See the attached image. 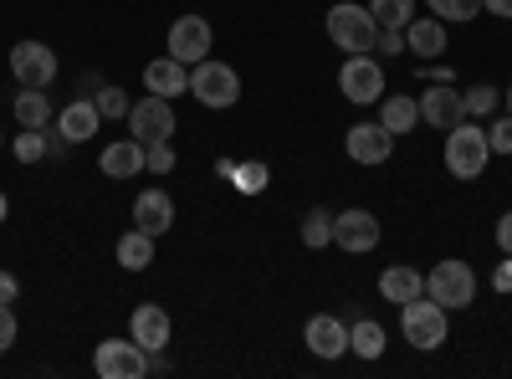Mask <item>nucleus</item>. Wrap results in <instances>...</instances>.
<instances>
[{
  "label": "nucleus",
  "mask_w": 512,
  "mask_h": 379,
  "mask_svg": "<svg viewBox=\"0 0 512 379\" xmlns=\"http://www.w3.org/2000/svg\"><path fill=\"white\" fill-rule=\"evenodd\" d=\"M400 328L415 349H441L446 344V308L436 298H410L400 308Z\"/></svg>",
  "instance_id": "nucleus-5"
},
{
  "label": "nucleus",
  "mask_w": 512,
  "mask_h": 379,
  "mask_svg": "<svg viewBox=\"0 0 512 379\" xmlns=\"http://www.w3.org/2000/svg\"><path fill=\"white\" fill-rule=\"evenodd\" d=\"M487 159H492V144H487V129H477L472 118H461L451 139H446V170L456 180H477L487 170Z\"/></svg>",
  "instance_id": "nucleus-1"
},
{
  "label": "nucleus",
  "mask_w": 512,
  "mask_h": 379,
  "mask_svg": "<svg viewBox=\"0 0 512 379\" xmlns=\"http://www.w3.org/2000/svg\"><path fill=\"white\" fill-rule=\"evenodd\" d=\"M349 349H354L359 359H379V354H384V328L369 323V318L354 323V328H349Z\"/></svg>",
  "instance_id": "nucleus-25"
},
{
  "label": "nucleus",
  "mask_w": 512,
  "mask_h": 379,
  "mask_svg": "<svg viewBox=\"0 0 512 379\" xmlns=\"http://www.w3.org/2000/svg\"><path fill=\"white\" fill-rule=\"evenodd\" d=\"M144 88L159 93V98H180V93L190 88V72H185V62H175V57H159V62L144 67Z\"/></svg>",
  "instance_id": "nucleus-19"
},
{
  "label": "nucleus",
  "mask_w": 512,
  "mask_h": 379,
  "mask_svg": "<svg viewBox=\"0 0 512 379\" xmlns=\"http://www.w3.org/2000/svg\"><path fill=\"white\" fill-rule=\"evenodd\" d=\"M425 298H436L446 313L451 308H466V303H472L477 298V272L472 267H466V262H436V272L431 277H425Z\"/></svg>",
  "instance_id": "nucleus-4"
},
{
  "label": "nucleus",
  "mask_w": 512,
  "mask_h": 379,
  "mask_svg": "<svg viewBox=\"0 0 512 379\" xmlns=\"http://www.w3.org/2000/svg\"><path fill=\"white\" fill-rule=\"evenodd\" d=\"M482 11H492V16L512 21V0H482Z\"/></svg>",
  "instance_id": "nucleus-39"
},
{
  "label": "nucleus",
  "mask_w": 512,
  "mask_h": 379,
  "mask_svg": "<svg viewBox=\"0 0 512 379\" xmlns=\"http://www.w3.org/2000/svg\"><path fill=\"white\" fill-rule=\"evenodd\" d=\"M11 77L21 88H47L57 77V57H52L47 41H16L11 47Z\"/></svg>",
  "instance_id": "nucleus-8"
},
{
  "label": "nucleus",
  "mask_w": 512,
  "mask_h": 379,
  "mask_svg": "<svg viewBox=\"0 0 512 379\" xmlns=\"http://www.w3.org/2000/svg\"><path fill=\"white\" fill-rule=\"evenodd\" d=\"M16 123H21V129H47V123H52V98H41V88H21Z\"/></svg>",
  "instance_id": "nucleus-24"
},
{
  "label": "nucleus",
  "mask_w": 512,
  "mask_h": 379,
  "mask_svg": "<svg viewBox=\"0 0 512 379\" xmlns=\"http://www.w3.org/2000/svg\"><path fill=\"white\" fill-rule=\"evenodd\" d=\"M128 339H134L144 354H164L169 339H175V323H169V313L159 303H144V308H134V318H128Z\"/></svg>",
  "instance_id": "nucleus-10"
},
{
  "label": "nucleus",
  "mask_w": 512,
  "mask_h": 379,
  "mask_svg": "<svg viewBox=\"0 0 512 379\" xmlns=\"http://www.w3.org/2000/svg\"><path fill=\"white\" fill-rule=\"evenodd\" d=\"M303 339L318 359H338V354H349V323H338L333 313H313L308 328H303Z\"/></svg>",
  "instance_id": "nucleus-14"
},
{
  "label": "nucleus",
  "mask_w": 512,
  "mask_h": 379,
  "mask_svg": "<svg viewBox=\"0 0 512 379\" xmlns=\"http://www.w3.org/2000/svg\"><path fill=\"white\" fill-rule=\"evenodd\" d=\"M507 113H512V88H507Z\"/></svg>",
  "instance_id": "nucleus-42"
},
{
  "label": "nucleus",
  "mask_w": 512,
  "mask_h": 379,
  "mask_svg": "<svg viewBox=\"0 0 512 379\" xmlns=\"http://www.w3.org/2000/svg\"><path fill=\"white\" fill-rule=\"evenodd\" d=\"M98 123H103L98 103H93V98H77V103H67V108L57 113V139H62V144H88V139L98 134Z\"/></svg>",
  "instance_id": "nucleus-15"
},
{
  "label": "nucleus",
  "mask_w": 512,
  "mask_h": 379,
  "mask_svg": "<svg viewBox=\"0 0 512 379\" xmlns=\"http://www.w3.org/2000/svg\"><path fill=\"white\" fill-rule=\"evenodd\" d=\"M241 190H267V164H241V170H231Z\"/></svg>",
  "instance_id": "nucleus-34"
},
{
  "label": "nucleus",
  "mask_w": 512,
  "mask_h": 379,
  "mask_svg": "<svg viewBox=\"0 0 512 379\" xmlns=\"http://www.w3.org/2000/svg\"><path fill=\"white\" fill-rule=\"evenodd\" d=\"M333 241L344 251H374L379 246V221L369 216V210H338L333 216Z\"/></svg>",
  "instance_id": "nucleus-13"
},
{
  "label": "nucleus",
  "mask_w": 512,
  "mask_h": 379,
  "mask_svg": "<svg viewBox=\"0 0 512 379\" xmlns=\"http://www.w3.org/2000/svg\"><path fill=\"white\" fill-rule=\"evenodd\" d=\"M379 123L400 139V134H410L420 123V103L415 98H379Z\"/></svg>",
  "instance_id": "nucleus-22"
},
{
  "label": "nucleus",
  "mask_w": 512,
  "mask_h": 379,
  "mask_svg": "<svg viewBox=\"0 0 512 379\" xmlns=\"http://www.w3.org/2000/svg\"><path fill=\"white\" fill-rule=\"evenodd\" d=\"M492 282H497V292H512V262H502V267H497V277H492Z\"/></svg>",
  "instance_id": "nucleus-40"
},
{
  "label": "nucleus",
  "mask_w": 512,
  "mask_h": 379,
  "mask_svg": "<svg viewBox=\"0 0 512 379\" xmlns=\"http://www.w3.org/2000/svg\"><path fill=\"white\" fill-rule=\"evenodd\" d=\"M425 6H431L436 21H472V16H482V0H425Z\"/></svg>",
  "instance_id": "nucleus-27"
},
{
  "label": "nucleus",
  "mask_w": 512,
  "mask_h": 379,
  "mask_svg": "<svg viewBox=\"0 0 512 379\" xmlns=\"http://www.w3.org/2000/svg\"><path fill=\"white\" fill-rule=\"evenodd\" d=\"M98 113L103 118H128V98L118 88H98Z\"/></svg>",
  "instance_id": "nucleus-33"
},
{
  "label": "nucleus",
  "mask_w": 512,
  "mask_h": 379,
  "mask_svg": "<svg viewBox=\"0 0 512 379\" xmlns=\"http://www.w3.org/2000/svg\"><path fill=\"white\" fill-rule=\"evenodd\" d=\"M103 175L108 180H134V175H144L149 170V154H144V144L139 139H118V144H108L103 149Z\"/></svg>",
  "instance_id": "nucleus-16"
},
{
  "label": "nucleus",
  "mask_w": 512,
  "mask_h": 379,
  "mask_svg": "<svg viewBox=\"0 0 512 379\" xmlns=\"http://www.w3.org/2000/svg\"><path fill=\"white\" fill-rule=\"evenodd\" d=\"M344 149H349L354 164H384V159L395 154V134L384 129V123H354L349 139H344Z\"/></svg>",
  "instance_id": "nucleus-12"
},
{
  "label": "nucleus",
  "mask_w": 512,
  "mask_h": 379,
  "mask_svg": "<svg viewBox=\"0 0 512 379\" xmlns=\"http://www.w3.org/2000/svg\"><path fill=\"white\" fill-rule=\"evenodd\" d=\"M11 216V200H6V190H0V221H6Z\"/></svg>",
  "instance_id": "nucleus-41"
},
{
  "label": "nucleus",
  "mask_w": 512,
  "mask_h": 379,
  "mask_svg": "<svg viewBox=\"0 0 512 379\" xmlns=\"http://www.w3.org/2000/svg\"><path fill=\"white\" fill-rule=\"evenodd\" d=\"M374 47L384 52V57H395V52H405V31L400 26H379V41Z\"/></svg>",
  "instance_id": "nucleus-35"
},
{
  "label": "nucleus",
  "mask_w": 512,
  "mask_h": 379,
  "mask_svg": "<svg viewBox=\"0 0 512 379\" xmlns=\"http://www.w3.org/2000/svg\"><path fill=\"white\" fill-rule=\"evenodd\" d=\"M169 57L195 67L210 57V21L205 16H180L175 26H169Z\"/></svg>",
  "instance_id": "nucleus-11"
},
{
  "label": "nucleus",
  "mask_w": 512,
  "mask_h": 379,
  "mask_svg": "<svg viewBox=\"0 0 512 379\" xmlns=\"http://www.w3.org/2000/svg\"><path fill=\"white\" fill-rule=\"evenodd\" d=\"M190 93H195L205 108H231V103L241 98V77H236L226 62L205 57V62H195V72H190Z\"/></svg>",
  "instance_id": "nucleus-6"
},
{
  "label": "nucleus",
  "mask_w": 512,
  "mask_h": 379,
  "mask_svg": "<svg viewBox=\"0 0 512 379\" xmlns=\"http://www.w3.org/2000/svg\"><path fill=\"white\" fill-rule=\"evenodd\" d=\"M461 108H466V118H482V113H492V108H497V88H487V82H477V88H466V93H461Z\"/></svg>",
  "instance_id": "nucleus-29"
},
{
  "label": "nucleus",
  "mask_w": 512,
  "mask_h": 379,
  "mask_svg": "<svg viewBox=\"0 0 512 379\" xmlns=\"http://www.w3.org/2000/svg\"><path fill=\"white\" fill-rule=\"evenodd\" d=\"M93 369L103 379H139V374H149V354L134 339H103L93 354Z\"/></svg>",
  "instance_id": "nucleus-7"
},
{
  "label": "nucleus",
  "mask_w": 512,
  "mask_h": 379,
  "mask_svg": "<svg viewBox=\"0 0 512 379\" xmlns=\"http://www.w3.org/2000/svg\"><path fill=\"white\" fill-rule=\"evenodd\" d=\"M379 292H384V303H410V298H420V292H425V282H420V272L415 267H390V272H384L379 277Z\"/></svg>",
  "instance_id": "nucleus-21"
},
{
  "label": "nucleus",
  "mask_w": 512,
  "mask_h": 379,
  "mask_svg": "<svg viewBox=\"0 0 512 379\" xmlns=\"http://www.w3.org/2000/svg\"><path fill=\"white\" fill-rule=\"evenodd\" d=\"M41 154H47V134H41V129H21V139H16V159H21V164H36Z\"/></svg>",
  "instance_id": "nucleus-30"
},
{
  "label": "nucleus",
  "mask_w": 512,
  "mask_h": 379,
  "mask_svg": "<svg viewBox=\"0 0 512 379\" xmlns=\"http://www.w3.org/2000/svg\"><path fill=\"white\" fill-rule=\"evenodd\" d=\"M333 241V216H328V210L318 205V210H308V221H303V246H328Z\"/></svg>",
  "instance_id": "nucleus-28"
},
{
  "label": "nucleus",
  "mask_w": 512,
  "mask_h": 379,
  "mask_svg": "<svg viewBox=\"0 0 512 379\" xmlns=\"http://www.w3.org/2000/svg\"><path fill=\"white\" fill-rule=\"evenodd\" d=\"M134 226L149 231V236H164L169 226H175V200H169L164 190H144L134 200Z\"/></svg>",
  "instance_id": "nucleus-18"
},
{
  "label": "nucleus",
  "mask_w": 512,
  "mask_h": 379,
  "mask_svg": "<svg viewBox=\"0 0 512 379\" xmlns=\"http://www.w3.org/2000/svg\"><path fill=\"white\" fill-rule=\"evenodd\" d=\"M128 139H139L144 149H149V144H164V139H175V103L159 98V93L139 98L134 108H128Z\"/></svg>",
  "instance_id": "nucleus-3"
},
{
  "label": "nucleus",
  "mask_w": 512,
  "mask_h": 379,
  "mask_svg": "<svg viewBox=\"0 0 512 379\" xmlns=\"http://www.w3.org/2000/svg\"><path fill=\"white\" fill-rule=\"evenodd\" d=\"M338 88H344L349 103H379L384 98V72L369 52H359V57H349L344 67H338Z\"/></svg>",
  "instance_id": "nucleus-9"
},
{
  "label": "nucleus",
  "mask_w": 512,
  "mask_h": 379,
  "mask_svg": "<svg viewBox=\"0 0 512 379\" xmlns=\"http://www.w3.org/2000/svg\"><path fill=\"white\" fill-rule=\"evenodd\" d=\"M16 292H21V282H16L11 272H0V303H11V298H16Z\"/></svg>",
  "instance_id": "nucleus-38"
},
{
  "label": "nucleus",
  "mask_w": 512,
  "mask_h": 379,
  "mask_svg": "<svg viewBox=\"0 0 512 379\" xmlns=\"http://www.w3.org/2000/svg\"><path fill=\"white\" fill-rule=\"evenodd\" d=\"M328 36H333V47H344L349 57L359 52H374V41H379V21L369 16V6H333L328 11Z\"/></svg>",
  "instance_id": "nucleus-2"
},
{
  "label": "nucleus",
  "mask_w": 512,
  "mask_h": 379,
  "mask_svg": "<svg viewBox=\"0 0 512 379\" xmlns=\"http://www.w3.org/2000/svg\"><path fill=\"white\" fill-rule=\"evenodd\" d=\"M487 144H492V154H512V113H507V118H492Z\"/></svg>",
  "instance_id": "nucleus-32"
},
{
  "label": "nucleus",
  "mask_w": 512,
  "mask_h": 379,
  "mask_svg": "<svg viewBox=\"0 0 512 379\" xmlns=\"http://www.w3.org/2000/svg\"><path fill=\"white\" fill-rule=\"evenodd\" d=\"M369 16L379 21V26H410L415 21V0H369Z\"/></svg>",
  "instance_id": "nucleus-26"
},
{
  "label": "nucleus",
  "mask_w": 512,
  "mask_h": 379,
  "mask_svg": "<svg viewBox=\"0 0 512 379\" xmlns=\"http://www.w3.org/2000/svg\"><path fill=\"white\" fill-rule=\"evenodd\" d=\"M405 47L425 62V57H441L446 52V26L436 21V16H415L410 26H405Z\"/></svg>",
  "instance_id": "nucleus-20"
},
{
  "label": "nucleus",
  "mask_w": 512,
  "mask_h": 379,
  "mask_svg": "<svg viewBox=\"0 0 512 379\" xmlns=\"http://www.w3.org/2000/svg\"><path fill=\"white\" fill-rule=\"evenodd\" d=\"M149 262H154V236L134 226V231H128V236L118 241V267H128V272H144Z\"/></svg>",
  "instance_id": "nucleus-23"
},
{
  "label": "nucleus",
  "mask_w": 512,
  "mask_h": 379,
  "mask_svg": "<svg viewBox=\"0 0 512 379\" xmlns=\"http://www.w3.org/2000/svg\"><path fill=\"white\" fill-rule=\"evenodd\" d=\"M415 103H420V118L431 123V129H446V134L466 118V108H461V93H456V88H431V93H420Z\"/></svg>",
  "instance_id": "nucleus-17"
},
{
  "label": "nucleus",
  "mask_w": 512,
  "mask_h": 379,
  "mask_svg": "<svg viewBox=\"0 0 512 379\" xmlns=\"http://www.w3.org/2000/svg\"><path fill=\"white\" fill-rule=\"evenodd\" d=\"M144 154H149V170H154V175H169V170H175V139H164V144H149Z\"/></svg>",
  "instance_id": "nucleus-31"
},
{
  "label": "nucleus",
  "mask_w": 512,
  "mask_h": 379,
  "mask_svg": "<svg viewBox=\"0 0 512 379\" xmlns=\"http://www.w3.org/2000/svg\"><path fill=\"white\" fill-rule=\"evenodd\" d=\"M497 246H502L507 257H512V210H507V216L497 221Z\"/></svg>",
  "instance_id": "nucleus-37"
},
{
  "label": "nucleus",
  "mask_w": 512,
  "mask_h": 379,
  "mask_svg": "<svg viewBox=\"0 0 512 379\" xmlns=\"http://www.w3.org/2000/svg\"><path fill=\"white\" fill-rule=\"evenodd\" d=\"M11 344H16V313H11V303H0V354Z\"/></svg>",
  "instance_id": "nucleus-36"
}]
</instances>
